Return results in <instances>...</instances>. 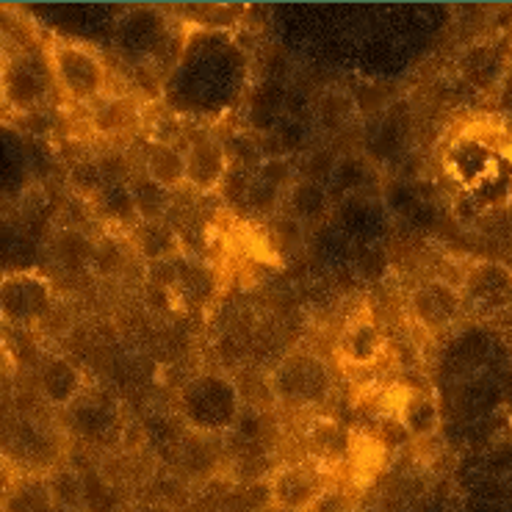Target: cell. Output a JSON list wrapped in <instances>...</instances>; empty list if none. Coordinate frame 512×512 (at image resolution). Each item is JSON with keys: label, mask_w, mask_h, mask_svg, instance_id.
<instances>
[{"label": "cell", "mask_w": 512, "mask_h": 512, "mask_svg": "<svg viewBox=\"0 0 512 512\" xmlns=\"http://www.w3.org/2000/svg\"><path fill=\"white\" fill-rule=\"evenodd\" d=\"M180 413L191 432L222 435L239 424L244 396L239 385L225 374H200L180 391Z\"/></svg>", "instance_id": "6da1fadb"}, {"label": "cell", "mask_w": 512, "mask_h": 512, "mask_svg": "<svg viewBox=\"0 0 512 512\" xmlns=\"http://www.w3.org/2000/svg\"><path fill=\"white\" fill-rule=\"evenodd\" d=\"M48 67L53 81L75 103H97L106 97L108 72L97 53L75 42H50Z\"/></svg>", "instance_id": "7a4b0ae2"}, {"label": "cell", "mask_w": 512, "mask_h": 512, "mask_svg": "<svg viewBox=\"0 0 512 512\" xmlns=\"http://www.w3.org/2000/svg\"><path fill=\"white\" fill-rule=\"evenodd\" d=\"M274 402L291 407L322 405L330 393V371L322 360L297 352L272 371Z\"/></svg>", "instance_id": "3957f363"}, {"label": "cell", "mask_w": 512, "mask_h": 512, "mask_svg": "<svg viewBox=\"0 0 512 512\" xmlns=\"http://www.w3.org/2000/svg\"><path fill=\"white\" fill-rule=\"evenodd\" d=\"M53 308V283L42 272H9L0 283V313L12 327H34Z\"/></svg>", "instance_id": "277c9868"}, {"label": "cell", "mask_w": 512, "mask_h": 512, "mask_svg": "<svg viewBox=\"0 0 512 512\" xmlns=\"http://www.w3.org/2000/svg\"><path fill=\"white\" fill-rule=\"evenodd\" d=\"M460 297L463 308L482 319L507 313L512 308V269L496 261H477L463 274Z\"/></svg>", "instance_id": "5b68a950"}, {"label": "cell", "mask_w": 512, "mask_h": 512, "mask_svg": "<svg viewBox=\"0 0 512 512\" xmlns=\"http://www.w3.org/2000/svg\"><path fill=\"white\" fill-rule=\"evenodd\" d=\"M327 490L330 488L324 482L319 465L286 463L269 474L272 507H280V510L310 512Z\"/></svg>", "instance_id": "8992f818"}, {"label": "cell", "mask_w": 512, "mask_h": 512, "mask_svg": "<svg viewBox=\"0 0 512 512\" xmlns=\"http://www.w3.org/2000/svg\"><path fill=\"white\" fill-rule=\"evenodd\" d=\"M230 167L233 164L222 139L200 136L186 147V186L197 194H214L222 189Z\"/></svg>", "instance_id": "52a82bcc"}, {"label": "cell", "mask_w": 512, "mask_h": 512, "mask_svg": "<svg viewBox=\"0 0 512 512\" xmlns=\"http://www.w3.org/2000/svg\"><path fill=\"white\" fill-rule=\"evenodd\" d=\"M50 67L36 64L34 59H12L3 70V97L6 103L20 111V114H31L45 103L50 89Z\"/></svg>", "instance_id": "ba28073f"}, {"label": "cell", "mask_w": 512, "mask_h": 512, "mask_svg": "<svg viewBox=\"0 0 512 512\" xmlns=\"http://www.w3.org/2000/svg\"><path fill=\"white\" fill-rule=\"evenodd\" d=\"M410 310L421 327L427 330H443L463 313V297L460 288L449 286L446 280H427L413 291L410 297Z\"/></svg>", "instance_id": "9c48e42d"}, {"label": "cell", "mask_w": 512, "mask_h": 512, "mask_svg": "<svg viewBox=\"0 0 512 512\" xmlns=\"http://www.w3.org/2000/svg\"><path fill=\"white\" fill-rule=\"evenodd\" d=\"M36 388L42 393V399L48 402L50 407H72L81 393L86 388L84 371L78 369L70 358H61V355H53L42 366H39V374H36Z\"/></svg>", "instance_id": "30bf717a"}, {"label": "cell", "mask_w": 512, "mask_h": 512, "mask_svg": "<svg viewBox=\"0 0 512 512\" xmlns=\"http://www.w3.org/2000/svg\"><path fill=\"white\" fill-rule=\"evenodd\" d=\"M133 250L142 255L147 266L178 261L183 252V236L178 233V227L169 225L167 219L139 222L133 227Z\"/></svg>", "instance_id": "8fae6325"}, {"label": "cell", "mask_w": 512, "mask_h": 512, "mask_svg": "<svg viewBox=\"0 0 512 512\" xmlns=\"http://www.w3.org/2000/svg\"><path fill=\"white\" fill-rule=\"evenodd\" d=\"M305 443H308L310 454L316 457V465L344 463L352 454V435L330 418H316L313 424H308Z\"/></svg>", "instance_id": "7c38bea8"}, {"label": "cell", "mask_w": 512, "mask_h": 512, "mask_svg": "<svg viewBox=\"0 0 512 512\" xmlns=\"http://www.w3.org/2000/svg\"><path fill=\"white\" fill-rule=\"evenodd\" d=\"M144 175L167 191L186 186V150L175 144L150 142L144 150Z\"/></svg>", "instance_id": "4fadbf2b"}, {"label": "cell", "mask_w": 512, "mask_h": 512, "mask_svg": "<svg viewBox=\"0 0 512 512\" xmlns=\"http://www.w3.org/2000/svg\"><path fill=\"white\" fill-rule=\"evenodd\" d=\"M139 106L131 97L125 95H108L100 97L92 108V128L106 139H117L131 133L139 125Z\"/></svg>", "instance_id": "5bb4252c"}, {"label": "cell", "mask_w": 512, "mask_h": 512, "mask_svg": "<svg viewBox=\"0 0 512 512\" xmlns=\"http://www.w3.org/2000/svg\"><path fill=\"white\" fill-rule=\"evenodd\" d=\"M338 349L352 366H374L385 352V335L371 319H355L341 335Z\"/></svg>", "instance_id": "9a60e30c"}, {"label": "cell", "mask_w": 512, "mask_h": 512, "mask_svg": "<svg viewBox=\"0 0 512 512\" xmlns=\"http://www.w3.org/2000/svg\"><path fill=\"white\" fill-rule=\"evenodd\" d=\"M396 418L402 421V427L407 429L410 438L416 441H424V438H432L438 427H441V410H438V402L424 391L407 393L405 402L399 407Z\"/></svg>", "instance_id": "2e32d148"}, {"label": "cell", "mask_w": 512, "mask_h": 512, "mask_svg": "<svg viewBox=\"0 0 512 512\" xmlns=\"http://www.w3.org/2000/svg\"><path fill=\"white\" fill-rule=\"evenodd\" d=\"M50 504L61 512H84V474L70 465H53L45 477Z\"/></svg>", "instance_id": "e0dca14e"}, {"label": "cell", "mask_w": 512, "mask_h": 512, "mask_svg": "<svg viewBox=\"0 0 512 512\" xmlns=\"http://www.w3.org/2000/svg\"><path fill=\"white\" fill-rule=\"evenodd\" d=\"M286 203V214L294 216L299 225L305 222H319L324 219V214L330 211V200H327V189L322 183H313V180L299 178L294 183V189L286 191L283 197Z\"/></svg>", "instance_id": "ac0fdd59"}, {"label": "cell", "mask_w": 512, "mask_h": 512, "mask_svg": "<svg viewBox=\"0 0 512 512\" xmlns=\"http://www.w3.org/2000/svg\"><path fill=\"white\" fill-rule=\"evenodd\" d=\"M95 211L106 222L114 225H139L142 219L136 214V203H133L131 183H106L103 189L97 191V197L92 200Z\"/></svg>", "instance_id": "d6986e66"}, {"label": "cell", "mask_w": 512, "mask_h": 512, "mask_svg": "<svg viewBox=\"0 0 512 512\" xmlns=\"http://www.w3.org/2000/svg\"><path fill=\"white\" fill-rule=\"evenodd\" d=\"M50 247H53V258L64 266V269H92V258H95V241H89L75 227H67V230H59L53 239H50Z\"/></svg>", "instance_id": "ffe728a7"}, {"label": "cell", "mask_w": 512, "mask_h": 512, "mask_svg": "<svg viewBox=\"0 0 512 512\" xmlns=\"http://www.w3.org/2000/svg\"><path fill=\"white\" fill-rule=\"evenodd\" d=\"M131 194L133 203H136V214H139L142 222H158V219H164V214L169 211V203H172V191L158 186L144 172H136L131 178Z\"/></svg>", "instance_id": "44dd1931"}, {"label": "cell", "mask_w": 512, "mask_h": 512, "mask_svg": "<svg viewBox=\"0 0 512 512\" xmlns=\"http://www.w3.org/2000/svg\"><path fill=\"white\" fill-rule=\"evenodd\" d=\"M216 463H219V452L211 446V435H200V432H191V438L186 446L180 449V468L194 479L211 477L214 474Z\"/></svg>", "instance_id": "7402d4cb"}, {"label": "cell", "mask_w": 512, "mask_h": 512, "mask_svg": "<svg viewBox=\"0 0 512 512\" xmlns=\"http://www.w3.org/2000/svg\"><path fill=\"white\" fill-rule=\"evenodd\" d=\"M84 512H120V493L95 468L84 474Z\"/></svg>", "instance_id": "603a6c76"}, {"label": "cell", "mask_w": 512, "mask_h": 512, "mask_svg": "<svg viewBox=\"0 0 512 512\" xmlns=\"http://www.w3.org/2000/svg\"><path fill=\"white\" fill-rule=\"evenodd\" d=\"M255 178L269 183L277 191H291L294 183L299 180V167L288 158V155H277V158H263L258 169H255Z\"/></svg>", "instance_id": "cb8c5ba5"}, {"label": "cell", "mask_w": 512, "mask_h": 512, "mask_svg": "<svg viewBox=\"0 0 512 512\" xmlns=\"http://www.w3.org/2000/svg\"><path fill=\"white\" fill-rule=\"evenodd\" d=\"M106 186L103 178V169L97 164V158H84V161H75L70 169V189L81 197V200H95L97 191Z\"/></svg>", "instance_id": "d4e9b609"}, {"label": "cell", "mask_w": 512, "mask_h": 512, "mask_svg": "<svg viewBox=\"0 0 512 512\" xmlns=\"http://www.w3.org/2000/svg\"><path fill=\"white\" fill-rule=\"evenodd\" d=\"M355 97L344 95V92H327V95L319 97V106H316V114H319V122L324 128H341L352 114H355Z\"/></svg>", "instance_id": "484cf974"}, {"label": "cell", "mask_w": 512, "mask_h": 512, "mask_svg": "<svg viewBox=\"0 0 512 512\" xmlns=\"http://www.w3.org/2000/svg\"><path fill=\"white\" fill-rule=\"evenodd\" d=\"M283 191L272 189L269 183H263V180H252V189L250 194H247V203H244V208H247V214L252 216H272L277 214V208L283 205Z\"/></svg>", "instance_id": "4316f807"}, {"label": "cell", "mask_w": 512, "mask_h": 512, "mask_svg": "<svg viewBox=\"0 0 512 512\" xmlns=\"http://www.w3.org/2000/svg\"><path fill=\"white\" fill-rule=\"evenodd\" d=\"M335 172H338V158H335L327 147H319V150H313V153L302 161V167H299V178L313 180V183H327L330 178H335Z\"/></svg>", "instance_id": "83f0119b"}, {"label": "cell", "mask_w": 512, "mask_h": 512, "mask_svg": "<svg viewBox=\"0 0 512 512\" xmlns=\"http://www.w3.org/2000/svg\"><path fill=\"white\" fill-rule=\"evenodd\" d=\"M252 180H255V169H247V167H230L227 172L225 183H222V197H225L230 205H241L247 203V194L252 189Z\"/></svg>", "instance_id": "f1b7e54d"}, {"label": "cell", "mask_w": 512, "mask_h": 512, "mask_svg": "<svg viewBox=\"0 0 512 512\" xmlns=\"http://www.w3.org/2000/svg\"><path fill=\"white\" fill-rule=\"evenodd\" d=\"M252 117H277V108L283 103V89L272 81H266L255 89V95L250 97Z\"/></svg>", "instance_id": "f546056e"}, {"label": "cell", "mask_w": 512, "mask_h": 512, "mask_svg": "<svg viewBox=\"0 0 512 512\" xmlns=\"http://www.w3.org/2000/svg\"><path fill=\"white\" fill-rule=\"evenodd\" d=\"M97 164L103 169V178L106 183H131V178L136 175L128 164V158L117 150H108V153L97 155Z\"/></svg>", "instance_id": "4dcf8cb0"}, {"label": "cell", "mask_w": 512, "mask_h": 512, "mask_svg": "<svg viewBox=\"0 0 512 512\" xmlns=\"http://www.w3.org/2000/svg\"><path fill=\"white\" fill-rule=\"evenodd\" d=\"M131 512H175L169 507L167 501H142V504H136Z\"/></svg>", "instance_id": "1f68e13d"}, {"label": "cell", "mask_w": 512, "mask_h": 512, "mask_svg": "<svg viewBox=\"0 0 512 512\" xmlns=\"http://www.w3.org/2000/svg\"><path fill=\"white\" fill-rule=\"evenodd\" d=\"M263 512H288V510H280V507H269V510H263Z\"/></svg>", "instance_id": "d6a6232c"}, {"label": "cell", "mask_w": 512, "mask_h": 512, "mask_svg": "<svg viewBox=\"0 0 512 512\" xmlns=\"http://www.w3.org/2000/svg\"><path fill=\"white\" fill-rule=\"evenodd\" d=\"M120 512H125V510H120Z\"/></svg>", "instance_id": "836d02e7"}]
</instances>
